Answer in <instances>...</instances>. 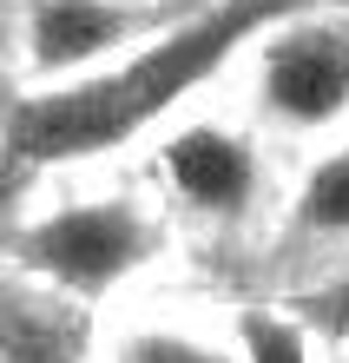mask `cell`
<instances>
[{"label": "cell", "mask_w": 349, "mask_h": 363, "mask_svg": "<svg viewBox=\"0 0 349 363\" xmlns=\"http://www.w3.org/2000/svg\"><path fill=\"white\" fill-rule=\"evenodd\" d=\"M316 0H205L171 33L132 47L99 73H79L67 86H33L0 119V152L27 172H79L119 145H132L159 119H171L191 93H205L231 60L251 53L277 20L310 13Z\"/></svg>", "instance_id": "obj_1"}, {"label": "cell", "mask_w": 349, "mask_h": 363, "mask_svg": "<svg viewBox=\"0 0 349 363\" xmlns=\"http://www.w3.org/2000/svg\"><path fill=\"white\" fill-rule=\"evenodd\" d=\"M165 251L159 205L132 191H67L7 238L13 271L59 304H105Z\"/></svg>", "instance_id": "obj_2"}, {"label": "cell", "mask_w": 349, "mask_h": 363, "mask_svg": "<svg viewBox=\"0 0 349 363\" xmlns=\"http://www.w3.org/2000/svg\"><path fill=\"white\" fill-rule=\"evenodd\" d=\"M205 0H27L20 7V67L33 86H67L79 73H99L132 47L171 33Z\"/></svg>", "instance_id": "obj_3"}, {"label": "cell", "mask_w": 349, "mask_h": 363, "mask_svg": "<svg viewBox=\"0 0 349 363\" xmlns=\"http://www.w3.org/2000/svg\"><path fill=\"white\" fill-rule=\"evenodd\" d=\"M251 113L277 133H330L349 119V20L290 13L251 40Z\"/></svg>", "instance_id": "obj_4"}, {"label": "cell", "mask_w": 349, "mask_h": 363, "mask_svg": "<svg viewBox=\"0 0 349 363\" xmlns=\"http://www.w3.org/2000/svg\"><path fill=\"white\" fill-rule=\"evenodd\" d=\"M151 172H159L171 211L217 231H237L264 211V145H257L251 125L231 119H185L171 125L151 152Z\"/></svg>", "instance_id": "obj_5"}, {"label": "cell", "mask_w": 349, "mask_h": 363, "mask_svg": "<svg viewBox=\"0 0 349 363\" xmlns=\"http://www.w3.org/2000/svg\"><path fill=\"white\" fill-rule=\"evenodd\" d=\"M93 363H237V337H231V324H205V317H185V311L132 304L105 330Z\"/></svg>", "instance_id": "obj_6"}, {"label": "cell", "mask_w": 349, "mask_h": 363, "mask_svg": "<svg viewBox=\"0 0 349 363\" xmlns=\"http://www.w3.org/2000/svg\"><path fill=\"white\" fill-rule=\"evenodd\" d=\"M283 231L303 251H349V139H336L310 172H303Z\"/></svg>", "instance_id": "obj_7"}, {"label": "cell", "mask_w": 349, "mask_h": 363, "mask_svg": "<svg viewBox=\"0 0 349 363\" xmlns=\"http://www.w3.org/2000/svg\"><path fill=\"white\" fill-rule=\"evenodd\" d=\"M0 363H79L59 297L0 291Z\"/></svg>", "instance_id": "obj_8"}, {"label": "cell", "mask_w": 349, "mask_h": 363, "mask_svg": "<svg viewBox=\"0 0 349 363\" xmlns=\"http://www.w3.org/2000/svg\"><path fill=\"white\" fill-rule=\"evenodd\" d=\"M231 337L237 363H316V337L297 324V311H237Z\"/></svg>", "instance_id": "obj_9"}, {"label": "cell", "mask_w": 349, "mask_h": 363, "mask_svg": "<svg viewBox=\"0 0 349 363\" xmlns=\"http://www.w3.org/2000/svg\"><path fill=\"white\" fill-rule=\"evenodd\" d=\"M297 324L303 330H323V337H349V271H330V277H323V284H310V291H303L297 297Z\"/></svg>", "instance_id": "obj_10"}]
</instances>
